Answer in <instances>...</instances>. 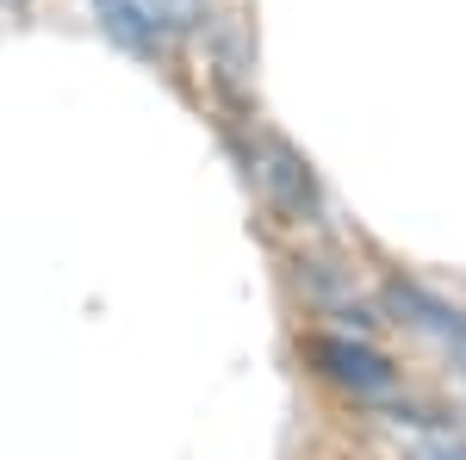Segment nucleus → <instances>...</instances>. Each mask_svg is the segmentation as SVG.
<instances>
[{"label": "nucleus", "mask_w": 466, "mask_h": 460, "mask_svg": "<svg viewBox=\"0 0 466 460\" xmlns=\"http://www.w3.org/2000/svg\"><path fill=\"white\" fill-rule=\"evenodd\" d=\"M417 460H466V442H435V448H423Z\"/></svg>", "instance_id": "nucleus-6"}, {"label": "nucleus", "mask_w": 466, "mask_h": 460, "mask_svg": "<svg viewBox=\"0 0 466 460\" xmlns=\"http://www.w3.org/2000/svg\"><path fill=\"white\" fill-rule=\"evenodd\" d=\"M206 13H212V0H162L168 32H199V26H206Z\"/></svg>", "instance_id": "nucleus-5"}, {"label": "nucleus", "mask_w": 466, "mask_h": 460, "mask_svg": "<svg viewBox=\"0 0 466 460\" xmlns=\"http://www.w3.org/2000/svg\"><path fill=\"white\" fill-rule=\"evenodd\" d=\"M305 349H311V361H318L336 386L355 392V398H386L398 386V367L373 342H360V336H311Z\"/></svg>", "instance_id": "nucleus-2"}, {"label": "nucleus", "mask_w": 466, "mask_h": 460, "mask_svg": "<svg viewBox=\"0 0 466 460\" xmlns=\"http://www.w3.org/2000/svg\"><path fill=\"white\" fill-rule=\"evenodd\" d=\"M13 6H19V0H13Z\"/></svg>", "instance_id": "nucleus-7"}, {"label": "nucleus", "mask_w": 466, "mask_h": 460, "mask_svg": "<svg viewBox=\"0 0 466 460\" xmlns=\"http://www.w3.org/2000/svg\"><path fill=\"white\" fill-rule=\"evenodd\" d=\"M94 19H100V32H106L118 50H137V56H149V50L168 37L162 0H94Z\"/></svg>", "instance_id": "nucleus-4"}, {"label": "nucleus", "mask_w": 466, "mask_h": 460, "mask_svg": "<svg viewBox=\"0 0 466 460\" xmlns=\"http://www.w3.org/2000/svg\"><path fill=\"white\" fill-rule=\"evenodd\" d=\"M386 312L398 323H410V330H430L441 336L448 349H466V312H454L448 299H435L430 286L417 281H386Z\"/></svg>", "instance_id": "nucleus-3"}, {"label": "nucleus", "mask_w": 466, "mask_h": 460, "mask_svg": "<svg viewBox=\"0 0 466 460\" xmlns=\"http://www.w3.org/2000/svg\"><path fill=\"white\" fill-rule=\"evenodd\" d=\"M255 180H261L268 206L280 218H318V175H311V162L287 138L255 143Z\"/></svg>", "instance_id": "nucleus-1"}]
</instances>
